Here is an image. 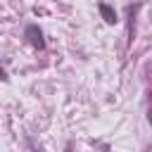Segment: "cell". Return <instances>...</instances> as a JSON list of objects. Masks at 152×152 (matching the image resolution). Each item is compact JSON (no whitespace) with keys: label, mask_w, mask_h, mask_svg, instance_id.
I'll use <instances>...</instances> for the list:
<instances>
[{"label":"cell","mask_w":152,"mask_h":152,"mask_svg":"<svg viewBox=\"0 0 152 152\" xmlns=\"http://www.w3.org/2000/svg\"><path fill=\"white\" fill-rule=\"evenodd\" d=\"M24 38H26L36 50H43V48H45V36H43V31H40L38 24H28V26L24 28Z\"/></svg>","instance_id":"cell-1"},{"label":"cell","mask_w":152,"mask_h":152,"mask_svg":"<svg viewBox=\"0 0 152 152\" xmlns=\"http://www.w3.org/2000/svg\"><path fill=\"white\" fill-rule=\"evenodd\" d=\"M97 10H100V14H102L104 24L114 26V24L119 21V14H116V10H114V7L109 5V2H97Z\"/></svg>","instance_id":"cell-2"},{"label":"cell","mask_w":152,"mask_h":152,"mask_svg":"<svg viewBox=\"0 0 152 152\" xmlns=\"http://www.w3.org/2000/svg\"><path fill=\"white\" fill-rule=\"evenodd\" d=\"M147 121L152 124V102H150V107H147Z\"/></svg>","instance_id":"cell-3"}]
</instances>
